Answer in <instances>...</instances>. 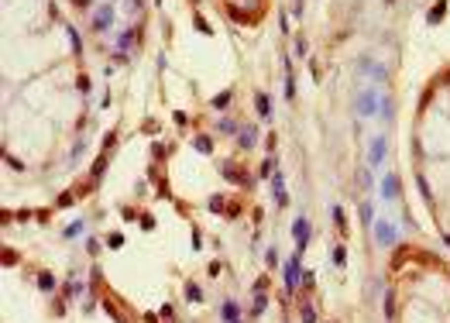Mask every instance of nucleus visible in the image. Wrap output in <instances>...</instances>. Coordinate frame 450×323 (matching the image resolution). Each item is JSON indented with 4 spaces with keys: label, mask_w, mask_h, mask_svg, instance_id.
I'll return each instance as SVG.
<instances>
[{
    "label": "nucleus",
    "mask_w": 450,
    "mask_h": 323,
    "mask_svg": "<svg viewBox=\"0 0 450 323\" xmlns=\"http://www.w3.org/2000/svg\"><path fill=\"white\" fill-rule=\"evenodd\" d=\"M354 110H358V117H378V110H381V89L361 86L354 93Z\"/></svg>",
    "instance_id": "1"
},
{
    "label": "nucleus",
    "mask_w": 450,
    "mask_h": 323,
    "mask_svg": "<svg viewBox=\"0 0 450 323\" xmlns=\"http://www.w3.org/2000/svg\"><path fill=\"white\" fill-rule=\"evenodd\" d=\"M299 275H302V265H299V251L286 258L282 265V279H286V289L289 292H299Z\"/></svg>",
    "instance_id": "2"
},
{
    "label": "nucleus",
    "mask_w": 450,
    "mask_h": 323,
    "mask_svg": "<svg viewBox=\"0 0 450 323\" xmlns=\"http://www.w3.org/2000/svg\"><path fill=\"white\" fill-rule=\"evenodd\" d=\"M395 238H399V227H395L388 217H378L375 220V241L381 244V247H388V244H395Z\"/></svg>",
    "instance_id": "3"
},
{
    "label": "nucleus",
    "mask_w": 450,
    "mask_h": 323,
    "mask_svg": "<svg viewBox=\"0 0 450 323\" xmlns=\"http://www.w3.org/2000/svg\"><path fill=\"white\" fill-rule=\"evenodd\" d=\"M385 148H388V138L385 134H371V141H368V168H378L385 162Z\"/></svg>",
    "instance_id": "4"
},
{
    "label": "nucleus",
    "mask_w": 450,
    "mask_h": 323,
    "mask_svg": "<svg viewBox=\"0 0 450 323\" xmlns=\"http://www.w3.org/2000/svg\"><path fill=\"white\" fill-rule=\"evenodd\" d=\"M358 66H361L365 76H371V82H385V80H388V69H385L381 62H375V59H361Z\"/></svg>",
    "instance_id": "5"
},
{
    "label": "nucleus",
    "mask_w": 450,
    "mask_h": 323,
    "mask_svg": "<svg viewBox=\"0 0 450 323\" xmlns=\"http://www.w3.org/2000/svg\"><path fill=\"white\" fill-rule=\"evenodd\" d=\"M292 238H296V247H299V251L309 247V220H306V217H296V220H292Z\"/></svg>",
    "instance_id": "6"
},
{
    "label": "nucleus",
    "mask_w": 450,
    "mask_h": 323,
    "mask_svg": "<svg viewBox=\"0 0 450 323\" xmlns=\"http://www.w3.org/2000/svg\"><path fill=\"white\" fill-rule=\"evenodd\" d=\"M110 24H114V7H110V3H100V7L93 10V28H96V31H107Z\"/></svg>",
    "instance_id": "7"
},
{
    "label": "nucleus",
    "mask_w": 450,
    "mask_h": 323,
    "mask_svg": "<svg viewBox=\"0 0 450 323\" xmlns=\"http://www.w3.org/2000/svg\"><path fill=\"white\" fill-rule=\"evenodd\" d=\"M395 196H399V175L388 172V175L381 179V200H395Z\"/></svg>",
    "instance_id": "8"
},
{
    "label": "nucleus",
    "mask_w": 450,
    "mask_h": 323,
    "mask_svg": "<svg viewBox=\"0 0 450 323\" xmlns=\"http://www.w3.org/2000/svg\"><path fill=\"white\" fill-rule=\"evenodd\" d=\"M272 193H275V203H279V206H286V203H289V193H286V179H282L279 172L272 175Z\"/></svg>",
    "instance_id": "9"
},
{
    "label": "nucleus",
    "mask_w": 450,
    "mask_h": 323,
    "mask_svg": "<svg viewBox=\"0 0 450 323\" xmlns=\"http://www.w3.org/2000/svg\"><path fill=\"white\" fill-rule=\"evenodd\" d=\"M131 45H134V31H131V28H124V31L117 35V55H127V52H131Z\"/></svg>",
    "instance_id": "10"
},
{
    "label": "nucleus",
    "mask_w": 450,
    "mask_h": 323,
    "mask_svg": "<svg viewBox=\"0 0 450 323\" xmlns=\"http://www.w3.org/2000/svg\"><path fill=\"white\" fill-rule=\"evenodd\" d=\"M220 317H224L227 323H237V320H241V306H237L234 299H227L224 306H220Z\"/></svg>",
    "instance_id": "11"
},
{
    "label": "nucleus",
    "mask_w": 450,
    "mask_h": 323,
    "mask_svg": "<svg viewBox=\"0 0 450 323\" xmlns=\"http://www.w3.org/2000/svg\"><path fill=\"white\" fill-rule=\"evenodd\" d=\"M444 14H447V0H440V3H433V7H430L426 24H440V21H444Z\"/></svg>",
    "instance_id": "12"
},
{
    "label": "nucleus",
    "mask_w": 450,
    "mask_h": 323,
    "mask_svg": "<svg viewBox=\"0 0 450 323\" xmlns=\"http://www.w3.org/2000/svg\"><path fill=\"white\" fill-rule=\"evenodd\" d=\"M237 145H241V148H254V145H258V131H254V127H241Z\"/></svg>",
    "instance_id": "13"
},
{
    "label": "nucleus",
    "mask_w": 450,
    "mask_h": 323,
    "mask_svg": "<svg viewBox=\"0 0 450 323\" xmlns=\"http://www.w3.org/2000/svg\"><path fill=\"white\" fill-rule=\"evenodd\" d=\"M265 306H268V296H265L261 289H254V303H251V317H261V313H265Z\"/></svg>",
    "instance_id": "14"
},
{
    "label": "nucleus",
    "mask_w": 450,
    "mask_h": 323,
    "mask_svg": "<svg viewBox=\"0 0 450 323\" xmlns=\"http://www.w3.org/2000/svg\"><path fill=\"white\" fill-rule=\"evenodd\" d=\"M254 107H258L261 117H272V100H268V93H258V96H254Z\"/></svg>",
    "instance_id": "15"
},
{
    "label": "nucleus",
    "mask_w": 450,
    "mask_h": 323,
    "mask_svg": "<svg viewBox=\"0 0 450 323\" xmlns=\"http://www.w3.org/2000/svg\"><path fill=\"white\" fill-rule=\"evenodd\" d=\"M375 206H371V203H368V200H365V203H361V224H365V227H375Z\"/></svg>",
    "instance_id": "16"
},
{
    "label": "nucleus",
    "mask_w": 450,
    "mask_h": 323,
    "mask_svg": "<svg viewBox=\"0 0 450 323\" xmlns=\"http://www.w3.org/2000/svg\"><path fill=\"white\" fill-rule=\"evenodd\" d=\"M378 117H381V121H392V96H388V93H381V110H378Z\"/></svg>",
    "instance_id": "17"
},
{
    "label": "nucleus",
    "mask_w": 450,
    "mask_h": 323,
    "mask_svg": "<svg viewBox=\"0 0 450 323\" xmlns=\"http://www.w3.org/2000/svg\"><path fill=\"white\" fill-rule=\"evenodd\" d=\"M230 100H234V93H230V89H224V93H217V96H213V107H217V110H227V103H230Z\"/></svg>",
    "instance_id": "18"
},
{
    "label": "nucleus",
    "mask_w": 450,
    "mask_h": 323,
    "mask_svg": "<svg viewBox=\"0 0 450 323\" xmlns=\"http://www.w3.org/2000/svg\"><path fill=\"white\" fill-rule=\"evenodd\" d=\"M333 265H337V268H344V265H347V247H344V244H337V247H333Z\"/></svg>",
    "instance_id": "19"
},
{
    "label": "nucleus",
    "mask_w": 450,
    "mask_h": 323,
    "mask_svg": "<svg viewBox=\"0 0 450 323\" xmlns=\"http://www.w3.org/2000/svg\"><path fill=\"white\" fill-rule=\"evenodd\" d=\"M200 296H203L200 285H196V282H186V299H189V303H200Z\"/></svg>",
    "instance_id": "20"
},
{
    "label": "nucleus",
    "mask_w": 450,
    "mask_h": 323,
    "mask_svg": "<svg viewBox=\"0 0 450 323\" xmlns=\"http://www.w3.org/2000/svg\"><path fill=\"white\" fill-rule=\"evenodd\" d=\"M313 282H316V275H313L309 268H302V275H299V285H302V289H309Z\"/></svg>",
    "instance_id": "21"
},
{
    "label": "nucleus",
    "mask_w": 450,
    "mask_h": 323,
    "mask_svg": "<svg viewBox=\"0 0 450 323\" xmlns=\"http://www.w3.org/2000/svg\"><path fill=\"white\" fill-rule=\"evenodd\" d=\"M302 323H316V310L309 303H302Z\"/></svg>",
    "instance_id": "22"
},
{
    "label": "nucleus",
    "mask_w": 450,
    "mask_h": 323,
    "mask_svg": "<svg viewBox=\"0 0 450 323\" xmlns=\"http://www.w3.org/2000/svg\"><path fill=\"white\" fill-rule=\"evenodd\" d=\"M79 234H82V220H76V224L66 227V238H79Z\"/></svg>",
    "instance_id": "23"
},
{
    "label": "nucleus",
    "mask_w": 450,
    "mask_h": 323,
    "mask_svg": "<svg viewBox=\"0 0 450 323\" xmlns=\"http://www.w3.org/2000/svg\"><path fill=\"white\" fill-rule=\"evenodd\" d=\"M330 217H333L337 227H344V210H340V206H330Z\"/></svg>",
    "instance_id": "24"
},
{
    "label": "nucleus",
    "mask_w": 450,
    "mask_h": 323,
    "mask_svg": "<svg viewBox=\"0 0 450 323\" xmlns=\"http://www.w3.org/2000/svg\"><path fill=\"white\" fill-rule=\"evenodd\" d=\"M69 31V41H73V52H82V41H79V35H76V28H66Z\"/></svg>",
    "instance_id": "25"
},
{
    "label": "nucleus",
    "mask_w": 450,
    "mask_h": 323,
    "mask_svg": "<svg viewBox=\"0 0 450 323\" xmlns=\"http://www.w3.org/2000/svg\"><path fill=\"white\" fill-rule=\"evenodd\" d=\"M261 175H275V159H265V165H261Z\"/></svg>",
    "instance_id": "26"
},
{
    "label": "nucleus",
    "mask_w": 450,
    "mask_h": 323,
    "mask_svg": "<svg viewBox=\"0 0 450 323\" xmlns=\"http://www.w3.org/2000/svg\"><path fill=\"white\" fill-rule=\"evenodd\" d=\"M220 131H224V134H234V131H237V124H234V121H220Z\"/></svg>",
    "instance_id": "27"
},
{
    "label": "nucleus",
    "mask_w": 450,
    "mask_h": 323,
    "mask_svg": "<svg viewBox=\"0 0 450 323\" xmlns=\"http://www.w3.org/2000/svg\"><path fill=\"white\" fill-rule=\"evenodd\" d=\"M196 148H200V152H210L213 145H210V138H196Z\"/></svg>",
    "instance_id": "28"
},
{
    "label": "nucleus",
    "mask_w": 450,
    "mask_h": 323,
    "mask_svg": "<svg viewBox=\"0 0 450 323\" xmlns=\"http://www.w3.org/2000/svg\"><path fill=\"white\" fill-rule=\"evenodd\" d=\"M210 210H224V196H210Z\"/></svg>",
    "instance_id": "29"
},
{
    "label": "nucleus",
    "mask_w": 450,
    "mask_h": 323,
    "mask_svg": "<svg viewBox=\"0 0 450 323\" xmlns=\"http://www.w3.org/2000/svg\"><path fill=\"white\" fill-rule=\"evenodd\" d=\"M265 261H268V265H279V251H275V247H268V254H265Z\"/></svg>",
    "instance_id": "30"
},
{
    "label": "nucleus",
    "mask_w": 450,
    "mask_h": 323,
    "mask_svg": "<svg viewBox=\"0 0 450 323\" xmlns=\"http://www.w3.org/2000/svg\"><path fill=\"white\" fill-rule=\"evenodd\" d=\"M38 285H41V289H52V285H55V279H52V275H41V279H38Z\"/></svg>",
    "instance_id": "31"
},
{
    "label": "nucleus",
    "mask_w": 450,
    "mask_h": 323,
    "mask_svg": "<svg viewBox=\"0 0 450 323\" xmlns=\"http://www.w3.org/2000/svg\"><path fill=\"white\" fill-rule=\"evenodd\" d=\"M86 251H89V254H96V251H100V241H93V238H89V241H86Z\"/></svg>",
    "instance_id": "32"
},
{
    "label": "nucleus",
    "mask_w": 450,
    "mask_h": 323,
    "mask_svg": "<svg viewBox=\"0 0 450 323\" xmlns=\"http://www.w3.org/2000/svg\"><path fill=\"white\" fill-rule=\"evenodd\" d=\"M296 55H306V38H296Z\"/></svg>",
    "instance_id": "33"
},
{
    "label": "nucleus",
    "mask_w": 450,
    "mask_h": 323,
    "mask_svg": "<svg viewBox=\"0 0 450 323\" xmlns=\"http://www.w3.org/2000/svg\"><path fill=\"white\" fill-rule=\"evenodd\" d=\"M121 244H124V238H121V234H114V238L107 241V247H121Z\"/></svg>",
    "instance_id": "34"
},
{
    "label": "nucleus",
    "mask_w": 450,
    "mask_h": 323,
    "mask_svg": "<svg viewBox=\"0 0 450 323\" xmlns=\"http://www.w3.org/2000/svg\"><path fill=\"white\" fill-rule=\"evenodd\" d=\"M237 323H241V320H237Z\"/></svg>",
    "instance_id": "35"
}]
</instances>
